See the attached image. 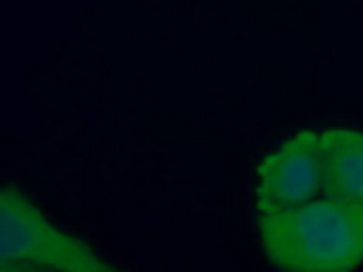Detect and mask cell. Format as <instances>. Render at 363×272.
<instances>
[{"label": "cell", "mask_w": 363, "mask_h": 272, "mask_svg": "<svg viewBox=\"0 0 363 272\" xmlns=\"http://www.w3.org/2000/svg\"><path fill=\"white\" fill-rule=\"evenodd\" d=\"M268 259L289 271H349L363 262V203L328 197L258 218Z\"/></svg>", "instance_id": "1"}, {"label": "cell", "mask_w": 363, "mask_h": 272, "mask_svg": "<svg viewBox=\"0 0 363 272\" xmlns=\"http://www.w3.org/2000/svg\"><path fill=\"white\" fill-rule=\"evenodd\" d=\"M0 266L27 271H113L84 241L54 227L23 194L0 187Z\"/></svg>", "instance_id": "2"}, {"label": "cell", "mask_w": 363, "mask_h": 272, "mask_svg": "<svg viewBox=\"0 0 363 272\" xmlns=\"http://www.w3.org/2000/svg\"><path fill=\"white\" fill-rule=\"evenodd\" d=\"M261 214L311 201L322 191L319 136L303 130L269 153L258 167Z\"/></svg>", "instance_id": "3"}, {"label": "cell", "mask_w": 363, "mask_h": 272, "mask_svg": "<svg viewBox=\"0 0 363 272\" xmlns=\"http://www.w3.org/2000/svg\"><path fill=\"white\" fill-rule=\"evenodd\" d=\"M322 193L363 203V133L330 129L319 136Z\"/></svg>", "instance_id": "4"}, {"label": "cell", "mask_w": 363, "mask_h": 272, "mask_svg": "<svg viewBox=\"0 0 363 272\" xmlns=\"http://www.w3.org/2000/svg\"><path fill=\"white\" fill-rule=\"evenodd\" d=\"M0 272H6V271H4V269L0 266Z\"/></svg>", "instance_id": "5"}]
</instances>
